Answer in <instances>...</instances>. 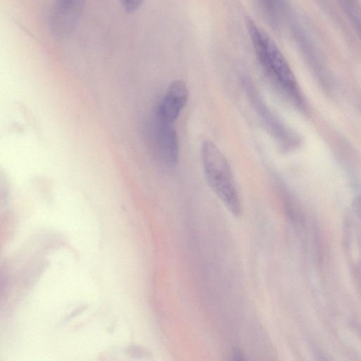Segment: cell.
Here are the masks:
<instances>
[{
    "mask_svg": "<svg viewBox=\"0 0 361 361\" xmlns=\"http://www.w3.org/2000/svg\"><path fill=\"white\" fill-rule=\"evenodd\" d=\"M256 57L274 85L298 107L304 101L295 76L283 53L272 39L251 19L246 21Z\"/></svg>",
    "mask_w": 361,
    "mask_h": 361,
    "instance_id": "6da1fadb",
    "label": "cell"
},
{
    "mask_svg": "<svg viewBox=\"0 0 361 361\" xmlns=\"http://www.w3.org/2000/svg\"><path fill=\"white\" fill-rule=\"evenodd\" d=\"M201 159L206 180L213 192L235 216L241 213V204L227 159L211 140L203 142Z\"/></svg>",
    "mask_w": 361,
    "mask_h": 361,
    "instance_id": "7a4b0ae2",
    "label": "cell"
},
{
    "mask_svg": "<svg viewBox=\"0 0 361 361\" xmlns=\"http://www.w3.org/2000/svg\"><path fill=\"white\" fill-rule=\"evenodd\" d=\"M85 0H55L49 25L58 39L68 37L75 30L82 13Z\"/></svg>",
    "mask_w": 361,
    "mask_h": 361,
    "instance_id": "3957f363",
    "label": "cell"
},
{
    "mask_svg": "<svg viewBox=\"0 0 361 361\" xmlns=\"http://www.w3.org/2000/svg\"><path fill=\"white\" fill-rule=\"evenodd\" d=\"M150 138L155 153L165 164L172 166L178 157V139L173 124L161 122L154 118L150 128Z\"/></svg>",
    "mask_w": 361,
    "mask_h": 361,
    "instance_id": "277c9868",
    "label": "cell"
},
{
    "mask_svg": "<svg viewBox=\"0 0 361 361\" xmlns=\"http://www.w3.org/2000/svg\"><path fill=\"white\" fill-rule=\"evenodd\" d=\"M188 98L185 84L180 80L173 81L157 106L154 118L163 123L173 124L185 106Z\"/></svg>",
    "mask_w": 361,
    "mask_h": 361,
    "instance_id": "5b68a950",
    "label": "cell"
},
{
    "mask_svg": "<svg viewBox=\"0 0 361 361\" xmlns=\"http://www.w3.org/2000/svg\"><path fill=\"white\" fill-rule=\"evenodd\" d=\"M247 93L250 95L256 111L262 117L265 125L269 129L274 138L284 149L293 148L298 143V136L290 129L287 128L269 109H267L264 102L259 98L257 92L252 86L247 85Z\"/></svg>",
    "mask_w": 361,
    "mask_h": 361,
    "instance_id": "8992f818",
    "label": "cell"
},
{
    "mask_svg": "<svg viewBox=\"0 0 361 361\" xmlns=\"http://www.w3.org/2000/svg\"><path fill=\"white\" fill-rule=\"evenodd\" d=\"M269 21L278 26L286 17L288 5L286 0H257Z\"/></svg>",
    "mask_w": 361,
    "mask_h": 361,
    "instance_id": "52a82bcc",
    "label": "cell"
},
{
    "mask_svg": "<svg viewBox=\"0 0 361 361\" xmlns=\"http://www.w3.org/2000/svg\"><path fill=\"white\" fill-rule=\"evenodd\" d=\"M145 0H120V2L126 12L131 13L137 10Z\"/></svg>",
    "mask_w": 361,
    "mask_h": 361,
    "instance_id": "ba28073f",
    "label": "cell"
},
{
    "mask_svg": "<svg viewBox=\"0 0 361 361\" xmlns=\"http://www.w3.org/2000/svg\"><path fill=\"white\" fill-rule=\"evenodd\" d=\"M345 1V4L347 5V7L350 9V12H351V15H353L355 8V0H343Z\"/></svg>",
    "mask_w": 361,
    "mask_h": 361,
    "instance_id": "9c48e42d",
    "label": "cell"
}]
</instances>
